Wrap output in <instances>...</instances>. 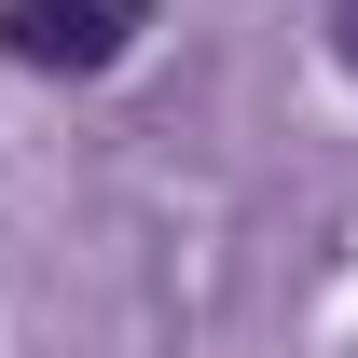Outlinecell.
<instances>
[{
	"mask_svg": "<svg viewBox=\"0 0 358 358\" xmlns=\"http://www.w3.org/2000/svg\"><path fill=\"white\" fill-rule=\"evenodd\" d=\"M138 28H152V0H14L0 14V42L28 55V69H110Z\"/></svg>",
	"mask_w": 358,
	"mask_h": 358,
	"instance_id": "obj_1",
	"label": "cell"
}]
</instances>
